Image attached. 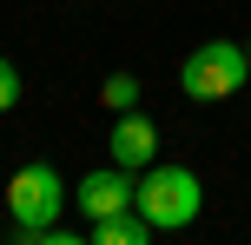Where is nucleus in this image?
<instances>
[{"label": "nucleus", "mask_w": 251, "mask_h": 245, "mask_svg": "<svg viewBox=\"0 0 251 245\" xmlns=\"http://www.w3.org/2000/svg\"><path fill=\"white\" fill-rule=\"evenodd\" d=\"M106 159L113 166H126V172H146L152 159H159V126H152L146 113H113V126H106Z\"/></svg>", "instance_id": "obj_5"}, {"label": "nucleus", "mask_w": 251, "mask_h": 245, "mask_svg": "<svg viewBox=\"0 0 251 245\" xmlns=\"http://www.w3.org/2000/svg\"><path fill=\"white\" fill-rule=\"evenodd\" d=\"M251 80V60L238 40H205V47L185 53V66H178V86H185V100H231Z\"/></svg>", "instance_id": "obj_2"}, {"label": "nucleus", "mask_w": 251, "mask_h": 245, "mask_svg": "<svg viewBox=\"0 0 251 245\" xmlns=\"http://www.w3.org/2000/svg\"><path fill=\"white\" fill-rule=\"evenodd\" d=\"M132 199H139V172H126V166H100V172H86V179L73 186V206L86 212V219L132 212Z\"/></svg>", "instance_id": "obj_4"}, {"label": "nucleus", "mask_w": 251, "mask_h": 245, "mask_svg": "<svg viewBox=\"0 0 251 245\" xmlns=\"http://www.w3.org/2000/svg\"><path fill=\"white\" fill-rule=\"evenodd\" d=\"M20 245H93L79 232H60V225H47V232H20Z\"/></svg>", "instance_id": "obj_9"}, {"label": "nucleus", "mask_w": 251, "mask_h": 245, "mask_svg": "<svg viewBox=\"0 0 251 245\" xmlns=\"http://www.w3.org/2000/svg\"><path fill=\"white\" fill-rule=\"evenodd\" d=\"M60 212H66V179L47 159H33L7 179V219L20 232H47V225H60Z\"/></svg>", "instance_id": "obj_3"}, {"label": "nucleus", "mask_w": 251, "mask_h": 245, "mask_svg": "<svg viewBox=\"0 0 251 245\" xmlns=\"http://www.w3.org/2000/svg\"><path fill=\"white\" fill-rule=\"evenodd\" d=\"M245 60H251V47H245Z\"/></svg>", "instance_id": "obj_10"}, {"label": "nucleus", "mask_w": 251, "mask_h": 245, "mask_svg": "<svg viewBox=\"0 0 251 245\" xmlns=\"http://www.w3.org/2000/svg\"><path fill=\"white\" fill-rule=\"evenodd\" d=\"M100 106H106V113H132V106H139V73H106Z\"/></svg>", "instance_id": "obj_7"}, {"label": "nucleus", "mask_w": 251, "mask_h": 245, "mask_svg": "<svg viewBox=\"0 0 251 245\" xmlns=\"http://www.w3.org/2000/svg\"><path fill=\"white\" fill-rule=\"evenodd\" d=\"M13 106H20V66L0 53V113H13Z\"/></svg>", "instance_id": "obj_8"}, {"label": "nucleus", "mask_w": 251, "mask_h": 245, "mask_svg": "<svg viewBox=\"0 0 251 245\" xmlns=\"http://www.w3.org/2000/svg\"><path fill=\"white\" fill-rule=\"evenodd\" d=\"M93 245H152V225L146 212H113V219H93Z\"/></svg>", "instance_id": "obj_6"}, {"label": "nucleus", "mask_w": 251, "mask_h": 245, "mask_svg": "<svg viewBox=\"0 0 251 245\" xmlns=\"http://www.w3.org/2000/svg\"><path fill=\"white\" fill-rule=\"evenodd\" d=\"M139 212H146L152 232H185V225H199V206H205V186L192 166H159L152 159L146 172H139Z\"/></svg>", "instance_id": "obj_1"}]
</instances>
